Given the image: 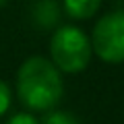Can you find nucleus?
<instances>
[{
    "instance_id": "39448f33",
    "label": "nucleus",
    "mask_w": 124,
    "mask_h": 124,
    "mask_svg": "<svg viewBox=\"0 0 124 124\" xmlns=\"http://www.w3.org/2000/svg\"><path fill=\"white\" fill-rule=\"evenodd\" d=\"M39 124H81V122L70 112H50L41 118Z\"/></svg>"
},
{
    "instance_id": "7ed1b4c3",
    "label": "nucleus",
    "mask_w": 124,
    "mask_h": 124,
    "mask_svg": "<svg viewBox=\"0 0 124 124\" xmlns=\"http://www.w3.org/2000/svg\"><path fill=\"white\" fill-rule=\"evenodd\" d=\"M91 50L103 62H124V10L103 15L91 33Z\"/></svg>"
},
{
    "instance_id": "0eeeda50",
    "label": "nucleus",
    "mask_w": 124,
    "mask_h": 124,
    "mask_svg": "<svg viewBox=\"0 0 124 124\" xmlns=\"http://www.w3.org/2000/svg\"><path fill=\"white\" fill-rule=\"evenodd\" d=\"M4 124H39V120H35L31 114H25V112H21V114L10 116V118L6 120Z\"/></svg>"
},
{
    "instance_id": "f03ea898",
    "label": "nucleus",
    "mask_w": 124,
    "mask_h": 124,
    "mask_svg": "<svg viewBox=\"0 0 124 124\" xmlns=\"http://www.w3.org/2000/svg\"><path fill=\"white\" fill-rule=\"evenodd\" d=\"M93 56L91 39L75 25H62L50 39V60L60 72L77 75L85 70Z\"/></svg>"
},
{
    "instance_id": "20e7f679",
    "label": "nucleus",
    "mask_w": 124,
    "mask_h": 124,
    "mask_svg": "<svg viewBox=\"0 0 124 124\" xmlns=\"http://www.w3.org/2000/svg\"><path fill=\"white\" fill-rule=\"evenodd\" d=\"M101 0H64V10L75 21H85L91 19L99 10Z\"/></svg>"
},
{
    "instance_id": "423d86ee",
    "label": "nucleus",
    "mask_w": 124,
    "mask_h": 124,
    "mask_svg": "<svg viewBox=\"0 0 124 124\" xmlns=\"http://www.w3.org/2000/svg\"><path fill=\"white\" fill-rule=\"evenodd\" d=\"M10 97H13V95H10V87L4 83V81H0V116L8 110Z\"/></svg>"
},
{
    "instance_id": "f257e3e1",
    "label": "nucleus",
    "mask_w": 124,
    "mask_h": 124,
    "mask_svg": "<svg viewBox=\"0 0 124 124\" xmlns=\"http://www.w3.org/2000/svg\"><path fill=\"white\" fill-rule=\"evenodd\" d=\"M19 101L29 112H48L60 103L64 95L62 72L44 56H31L17 72Z\"/></svg>"
}]
</instances>
